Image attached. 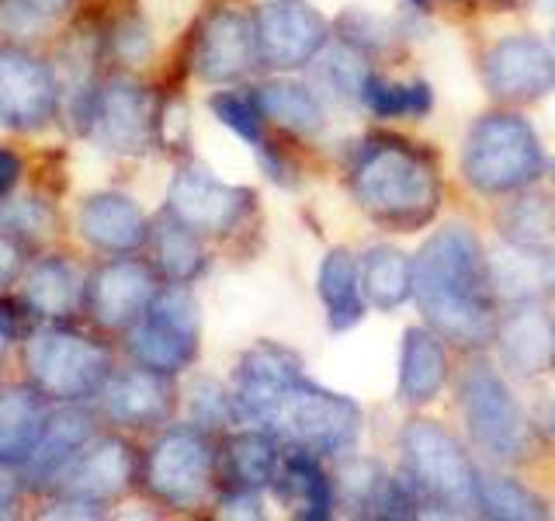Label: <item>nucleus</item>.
Masks as SVG:
<instances>
[{"instance_id":"nucleus-24","label":"nucleus","mask_w":555,"mask_h":521,"mask_svg":"<svg viewBox=\"0 0 555 521\" xmlns=\"http://www.w3.org/2000/svg\"><path fill=\"white\" fill-rule=\"evenodd\" d=\"M49 414L35 390L14 386L0 396V466L28 462L35 442L42 439Z\"/></svg>"},{"instance_id":"nucleus-26","label":"nucleus","mask_w":555,"mask_h":521,"mask_svg":"<svg viewBox=\"0 0 555 521\" xmlns=\"http://www.w3.org/2000/svg\"><path fill=\"white\" fill-rule=\"evenodd\" d=\"M361 289L378 309H399L413 295V260L396 247H372L361 257Z\"/></svg>"},{"instance_id":"nucleus-25","label":"nucleus","mask_w":555,"mask_h":521,"mask_svg":"<svg viewBox=\"0 0 555 521\" xmlns=\"http://www.w3.org/2000/svg\"><path fill=\"white\" fill-rule=\"evenodd\" d=\"M320 300L334 330H351L364 317L361 268L351 251H330L320 265Z\"/></svg>"},{"instance_id":"nucleus-37","label":"nucleus","mask_w":555,"mask_h":521,"mask_svg":"<svg viewBox=\"0 0 555 521\" xmlns=\"http://www.w3.org/2000/svg\"><path fill=\"white\" fill-rule=\"evenodd\" d=\"M344 39H347V46H358V49H378V46H386V25L382 22H375L372 14H361V11H354V14H344Z\"/></svg>"},{"instance_id":"nucleus-45","label":"nucleus","mask_w":555,"mask_h":521,"mask_svg":"<svg viewBox=\"0 0 555 521\" xmlns=\"http://www.w3.org/2000/svg\"><path fill=\"white\" fill-rule=\"evenodd\" d=\"M0 344H4V334H0Z\"/></svg>"},{"instance_id":"nucleus-29","label":"nucleus","mask_w":555,"mask_h":521,"mask_svg":"<svg viewBox=\"0 0 555 521\" xmlns=\"http://www.w3.org/2000/svg\"><path fill=\"white\" fill-rule=\"evenodd\" d=\"M278 473V448L264 431H243L225 448V476L233 480V491L257 494L260 486L274 483Z\"/></svg>"},{"instance_id":"nucleus-28","label":"nucleus","mask_w":555,"mask_h":521,"mask_svg":"<svg viewBox=\"0 0 555 521\" xmlns=\"http://www.w3.org/2000/svg\"><path fill=\"white\" fill-rule=\"evenodd\" d=\"M91 439V417L80 414V410H63V414H52L46 428H42V439L35 442L31 448V473H60V469L77 456V452L87 445Z\"/></svg>"},{"instance_id":"nucleus-6","label":"nucleus","mask_w":555,"mask_h":521,"mask_svg":"<svg viewBox=\"0 0 555 521\" xmlns=\"http://www.w3.org/2000/svg\"><path fill=\"white\" fill-rule=\"evenodd\" d=\"M28 372L35 379V390H42L56 399H83L98 393L112 372L108 352L74 330H35L25 347Z\"/></svg>"},{"instance_id":"nucleus-44","label":"nucleus","mask_w":555,"mask_h":521,"mask_svg":"<svg viewBox=\"0 0 555 521\" xmlns=\"http://www.w3.org/2000/svg\"><path fill=\"white\" fill-rule=\"evenodd\" d=\"M542 4H548V8H552V11H555V0H542Z\"/></svg>"},{"instance_id":"nucleus-3","label":"nucleus","mask_w":555,"mask_h":521,"mask_svg":"<svg viewBox=\"0 0 555 521\" xmlns=\"http://www.w3.org/2000/svg\"><path fill=\"white\" fill-rule=\"evenodd\" d=\"M351 188L364 213L396 230L424 226L441 199L438 164L406 139L378 136L369 139L351 164Z\"/></svg>"},{"instance_id":"nucleus-15","label":"nucleus","mask_w":555,"mask_h":521,"mask_svg":"<svg viewBox=\"0 0 555 521\" xmlns=\"http://www.w3.org/2000/svg\"><path fill=\"white\" fill-rule=\"evenodd\" d=\"M153 275L135 260H112L104 265L87 289V306L101 327H129L153 303Z\"/></svg>"},{"instance_id":"nucleus-43","label":"nucleus","mask_w":555,"mask_h":521,"mask_svg":"<svg viewBox=\"0 0 555 521\" xmlns=\"http://www.w3.org/2000/svg\"><path fill=\"white\" fill-rule=\"evenodd\" d=\"M22 8H28V11H35V14H56L66 0H17Z\"/></svg>"},{"instance_id":"nucleus-42","label":"nucleus","mask_w":555,"mask_h":521,"mask_svg":"<svg viewBox=\"0 0 555 521\" xmlns=\"http://www.w3.org/2000/svg\"><path fill=\"white\" fill-rule=\"evenodd\" d=\"M17 500V483L14 476L8 473V466H0V514H8Z\"/></svg>"},{"instance_id":"nucleus-38","label":"nucleus","mask_w":555,"mask_h":521,"mask_svg":"<svg viewBox=\"0 0 555 521\" xmlns=\"http://www.w3.org/2000/svg\"><path fill=\"white\" fill-rule=\"evenodd\" d=\"M233 399L225 396L216 382H205V386L195 390V399H191V414H195V421L202 424H219L225 410H230Z\"/></svg>"},{"instance_id":"nucleus-36","label":"nucleus","mask_w":555,"mask_h":521,"mask_svg":"<svg viewBox=\"0 0 555 521\" xmlns=\"http://www.w3.org/2000/svg\"><path fill=\"white\" fill-rule=\"evenodd\" d=\"M212 112L216 118L222 122V126H230L236 136H243L247 143H257L260 147V118H264V112H260L257 104V94H236V91H225V94H216L212 98Z\"/></svg>"},{"instance_id":"nucleus-16","label":"nucleus","mask_w":555,"mask_h":521,"mask_svg":"<svg viewBox=\"0 0 555 521\" xmlns=\"http://www.w3.org/2000/svg\"><path fill=\"white\" fill-rule=\"evenodd\" d=\"M500 355L517 376H542L555 361V320L552 313L528 303H517L496 327Z\"/></svg>"},{"instance_id":"nucleus-30","label":"nucleus","mask_w":555,"mask_h":521,"mask_svg":"<svg viewBox=\"0 0 555 521\" xmlns=\"http://www.w3.org/2000/svg\"><path fill=\"white\" fill-rule=\"evenodd\" d=\"M257 104L268 118H274L278 126H285L292 132H317L323 126V109L317 94L302 84H264L257 91Z\"/></svg>"},{"instance_id":"nucleus-20","label":"nucleus","mask_w":555,"mask_h":521,"mask_svg":"<svg viewBox=\"0 0 555 521\" xmlns=\"http://www.w3.org/2000/svg\"><path fill=\"white\" fill-rule=\"evenodd\" d=\"M80 237L101 251H132L146 240V216L126 195H94L80 208Z\"/></svg>"},{"instance_id":"nucleus-4","label":"nucleus","mask_w":555,"mask_h":521,"mask_svg":"<svg viewBox=\"0 0 555 521\" xmlns=\"http://www.w3.org/2000/svg\"><path fill=\"white\" fill-rule=\"evenodd\" d=\"M462 174L482 195H517L545 174V153L520 115L490 112L465 136Z\"/></svg>"},{"instance_id":"nucleus-12","label":"nucleus","mask_w":555,"mask_h":521,"mask_svg":"<svg viewBox=\"0 0 555 521\" xmlns=\"http://www.w3.org/2000/svg\"><path fill=\"white\" fill-rule=\"evenodd\" d=\"M170 216L188 223L191 230L202 233H225L247 213L250 191L219 181L205 167H184L170 181Z\"/></svg>"},{"instance_id":"nucleus-27","label":"nucleus","mask_w":555,"mask_h":521,"mask_svg":"<svg viewBox=\"0 0 555 521\" xmlns=\"http://www.w3.org/2000/svg\"><path fill=\"white\" fill-rule=\"evenodd\" d=\"M80 275L63 257H46L28 271L25 303L39 313V317H66L74 313L80 300Z\"/></svg>"},{"instance_id":"nucleus-19","label":"nucleus","mask_w":555,"mask_h":521,"mask_svg":"<svg viewBox=\"0 0 555 521\" xmlns=\"http://www.w3.org/2000/svg\"><path fill=\"white\" fill-rule=\"evenodd\" d=\"M104 410L112 421L126 428H150L167 421L170 414V386L164 372H153L146 365L129 369L104 386Z\"/></svg>"},{"instance_id":"nucleus-31","label":"nucleus","mask_w":555,"mask_h":521,"mask_svg":"<svg viewBox=\"0 0 555 521\" xmlns=\"http://www.w3.org/2000/svg\"><path fill=\"white\" fill-rule=\"evenodd\" d=\"M153 251H156V265H160V271L170 282H191L205 265V251L195 230H191L188 223H181L178 216L156 226Z\"/></svg>"},{"instance_id":"nucleus-34","label":"nucleus","mask_w":555,"mask_h":521,"mask_svg":"<svg viewBox=\"0 0 555 521\" xmlns=\"http://www.w3.org/2000/svg\"><path fill=\"white\" fill-rule=\"evenodd\" d=\"M386 483L389 476L382 473V466L372 459H351L340 473V491L347 504H351L358 514H372V518H378V504H382V494H386Z\"/></svg>"},{"instance_id":"nucleus-18","label":"nucleus","mask_w":555,"mask_h":521,"mask_svg":"<svg viewBox=\"0 0 555 521\" xmlns=\"http://www.w3.org/2000/svg\"><path fill=\"white\" fill-rule=\"evenodd\" d=\"M153 109L150 94L135 84H115L101 94L94 112L98 139L118 153H143L150 147Z\"/></svg>"},{"instance_id":"nucleus-14","label":"nucleus","mask_w":555,"mask_h":521,"mask_svg":"<svg viewBox=\"0 0 555 521\" xmlns=\"http://www.w3.org/2000/svg\"><path fill=\"white\" fill-rule=\"evenodd\" d=\"M56 109V84L49 69L22 49H0V122L35 129Z\"/></svg>"},{"instance_id":"nucleus-21","label":"nucleus","mask_w":555,"mask_h":521,"mask_svg":"<svg viewBox=\"0 0 555 521\" xmlns=\"http://www.w3.org/2000/svg\"><path fill=\"white\" fill-rule=\"evenodd\" d=\"M448 379V355L438 334L427 327H410L399 355V399L403 404H430Z\"/></svg>"},{"instance_id":"nucleus-9","label":"nucleus","mask_w":555,"mask_h":521,"mask_svg":"<svg viewBox=\"0 0 555 521\" xmlns=\"http://www.w3.org/2000/svg\"><path fill=\"white\" fill-rule=\"evenodd\" d=\"M482 80L500 101H538L555 91V52L534 35H507L486 52Z\"/></svg>"},{"instance_id":"nucleus-2","label":"nucleus","mask_w":555,"mask_h":521,"mask_svg":"<svg viewBox=\"0 0 555 521\" xmlns=\"http://www.w3.org/2000/svg\"><path fill=\"white\" fill-rule=\"evenodd\" d=\"M413 300L438 338L482 347L496 334L490 257L468 226H444L424 243L413 260Z\"/></svg>"},{"instance_id":"nucleus-8","label":"nucleus","mask_w":555,"mask_h":521,"mask_svg":"<svg viewBox=\"0 0 555 521\" xmlns=\"http://www.w3.org/2000/svg\"><path fill=\"white\" fill-rule=\"evenodd\" d=\"M459 410L473 442L490 459H517L525 448V414H520L514 393L507 390L490 365H468L459 382Z\"/></svg>"},{"instance_id":"nucleus-41","label":"nucleus","mask_w":555,"mask_h":521,"mask_svg":"<svg viewBox=\"0 0 555 521\" xmlns=\"http://www.w3.org/2000/svg\"><path fill=\"white\" fill-rule=\"evenodd\" d=\"M14 271H17V251L8 240V233H0V282H8Z\"/></svg>"},{"instance_id":"nucleus-35","label":"nucleus","mask_w":555,"mask_h":521,"mask_svg":"<svg viewBox=\"0 0 555 521\" xmlns=\"http://www.w3.org/2000/svg\"><path fill=\"white\" fill-rule=\"evenodd\" d=\"M503 230L514 243H542L555 230V205L548 199H514L503 213Z\"/></svg>"},{"instance_id":"nucleus-13","label":"nucleus","mask_w":555,"mask_h":521,"mask_svg":"<svg viewBox=\"0 0 555 521\" xmlns=\"http://www.w3.org/2000/svg\"><path fill=\"white\" fill-rule=\"evenodd\" d=\"M254 63H257V28L250 17L233 8H219L216 14H208L195 46L198 77L225 84L243 77Z\"/></svg>"},{"instance_id":"nucleus-22","label":"nucleus","mask_w":555,"mask_h":521,"mask_svg":"<svg viewBox=\"0 0 555 521\" xmlns=\"http://www.w3.org/2000/svg\"><path fill=\"white\" fill-rule=\"evenodd\" d=\"M274 486H278V497H282V504L295 518H306V521L330 518L334 486H330L323 466L317 462V452L292 448L282 473H274Z\"/></svg>"},{"instance_id":"nucleus-40","label":"nucleus","mask_w":555,"mask_h":521,"mask_svg":"<svg viewBox=\"0 0 555 521\" xmlns=\"http://www.w3.org/2000/svg\"><path fill=\"white\" fill-rule=\"evenodd\" d=\"M17 174H22V161H17L11 150H0V195H8L14 188Z\"/></svg>"},{"instance_id":"nucleus-11","label":"nucleus","mask_w":555,"mask_h":521,"mask_svg":"<svg viewBox=\"0 0 555 521\" xmlns=\"http://www.w3.org/2000/svg\"><path fill=\"white\" fill-rule=\"evenodd\" d=\"M208 480H212V448L198 431H170L150 452L146 483L167 504H178V508L198 504L208 491Z\"/></svg>"},{"instance_id":"nucleus-33","label":"nucleus","mask_w":555,"mask_h":521,"mask_svg":"<svg viewBox=\"0 0 555 521\" xmlns=\"http://www.w3.org/2000/svg\"><path fill=\"white\" fill-rule=\"evenodd\" d=\"M479 511L486 518H503V521H528V518L548 514L545 500L511 476H482L479 480Z\"/></svg>"},{"instance_id":"nucleus-5","label":"nucleus","mask_w":555,"mask_h":521,"mask_svg":"<svg viewBox=\"0 0 555 521\" xmlns=\"http://www.w3.org/2000/svg\"><path fill=\"white\" fill-rule=\"evenodd\" d=\"M406 476L421 494V504H434L444 514H468L479 508V476L455 434L434 421H413L403 428Z\"/></svg>"},{"instance_id":"nucleus-17","label":"nucleus","mask_w":555,"mask_h":521,"mask_svg":"<svg viewBox=\"0 0 555 521\" xmlns=\"http://www.w3.org/2000/svg\"><path fill=\"white\" fill-rule=\"evenodd\" d=\"M63 491L69 497L104 500L115 497L132 480V452L118 439H101L91 448H80L63 469Z\"/></svg>"},{"instance_id":"nucleus-10","label":"nucleus","mask_w":555,"mask_h":521,"mask_svg":"<svg viewBox=\"0 0 555 521\" xmlns=\"http://www.w3.org/2000/svg\"><path fill=\"white\" fill-rule=\"evenodd\" d=\"M257 56L274 69H295L317 60L326 46V22L302 0H274L257 14Z\"/></svg>"},{"instance_id":"nucleus-7","label":"nucleus","mask_w":555,"mask_h":521,"mask_svg":"<svg viewBox=\"0 0 555 521\" xmlns=\"http://www.w3.org/2000/svg\"><path fill=\"white\" fill-rule=\"evenodd\" d=\"M198 306L191 292L170 285L167 292L153 295L146 313L129 330V352L139 365L153 372H181L198 355Z\"/></svg>"},{"instance_id":"nucleus-23","label":"nucleus","mask_w":555,"mask_h":521,"mask_svg":"<svg viewBox=\"0 0 555 521\" xmlns=\"http://www.w3.org/2000/svg\"><path fill=\"white\" fill-rule=\"evenodd\" d=\"M490 278L493 292L511 295L517 303L534 300L538 292H545L555 282V260L542 243H514L490 257Z\"/></svg>"},{"instance_id":"nucleus-1","label":"nucleus","mask_w":555,"mask_h":521,"mask_svg":"<svg viewBox=\"0 0 555 521\" xmlns=\"http://www.w3.org/2000/svg\"><path fill=\"white\" fill-rule=\"evenodd\" d=\"M233 410L264 424L292 448L337 456L361 434V410L354 399L317 386L302 376V361L274 341L254 344L243 355L233 382Z\"/></svg>"},{"instance_id":"nucleus-32","label":"nucleus","mask_w":555,"mask_h":521,"mask_svg":"<svg viewBox=\"0 0 555 521\" xmlns=\"http://www.w3.org/2000/svg\"><path fill=\"white\" fill-rule=\"evenodd\" d=\"M361 101L378 118H424L434 104V94L427 84H396L378 74H369L361 84Z\"/></svg>"},{"instance_id":"nucleus-39","label":"nucleus","mask_w":555,"mask_h":521,"mask_svg":"<svg viewBox=\"0 0 555 521\" xmlns=\"http://www.w3.org/2000/svg\"><path fill=\"white\" fill-rule=\"evenodd\" d=\"M98 504L94 500H83V497H74L69 504H60L56 511H49L46 518H98Z\"/></svg>"}]
</instances>
